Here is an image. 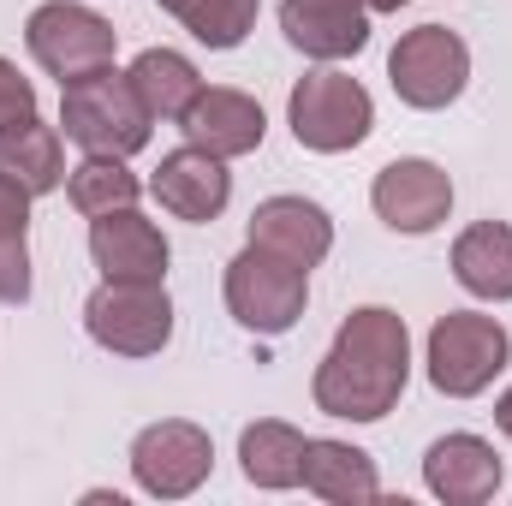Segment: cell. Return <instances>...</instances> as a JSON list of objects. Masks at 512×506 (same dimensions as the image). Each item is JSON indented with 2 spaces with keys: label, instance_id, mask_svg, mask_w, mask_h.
<instances>
[{
  "label": "cell",
  "instance_id": "10",
  "mask_svg": "<svg viewBox=\"0 0 512 506\" xmlns=\"http://www.w3.org/2000/svg\"><path fill=\"white\" fill-rule=\"evenodd\" d=\"M370 203H376V215H382L393 233H411L417 239V233H435L447 221L453 179H447V167H435L423 155H399V161H387L382 173H376Z\"/></svg>",
  "mask_w": 512,
  "mask_h": 506
},
{
  "label": "cell",
  "instance_id": "20",
  "mask_svg": "<svg viewBox=\"0 0 512 506\" xmlns=\"http://www.w3.org/2000/svg\"><path fill=\"white\" fill-rule=\"evenodd\" d=\"M126 78H131V90H137V102L149 108V120H173V126L203 96V78H197V66L179 48H143L126 66Z\"/></svg>",
  "mask_w": 512,
  "mask_h": 506
},
{
  "label": "cell",
  "instance_id": "18",
  "mask_svg": "<svg viewBox=\"0 0 512 506\" xmlns=\"http://www.w3.org/2000/svg\"><path fill=\"white\" fill-rule=\"evenodd\" d=\"M304 441H310L304 429H292L280 417H256L251 429L239 435V471H245V483L268 489V495L298 489L304 483Z\"/></svg>",
  "mask_w": 512,
  "mask_h": 506
},
{
  "label": "cell",
  "instance_id": "9",
  "mask_svg": "<svg viewBox=\"0 0 512 506\" xmlns=\"http://www.w3.org/2000/svg\"><path fill=\"white\" fill-rule=\"evenodd\" d=\"M215 471V441L203 423H185V417H161L149 423L137 441H131V477L143 495L155 501H185L209 483Z\"/></svg>",
  "mask_w": 512,
  "mask_h": 506
},
{
  "label": "cell",
  "instance_id": "3",
  "mask_svg": "<svg viewBox=\"0 0 512 506\" xmlns=\"http://www.w3.org/2000/svg\"><path fill=\"white\" fill-rule=\"evenodd\" d=\"M286 120H292V137L316 155H346L358 149L370 126H376V102L370 90L340 72V66H322V72H304L292 84V102H286Z\"/></svg>",
  "mask_w": 512,
  "mask_h": 506
},
{
  "label": "cell",
  "instance_id": "6",
  "mask_svg": "<svg viewBox=\"0 0 512 506\" xmlns=\"http://www.w3.org/2000/svg\"><path fill=\"white\" fill-rule=\"evenodd\" d=\"M84 328L114 358H155L173 340V298L161 280H102L84 304Z\"/></svg>",
  "mask_w": 512,
  "mask_h": 506
},
{
  "label": "cell",
  "instance_id": "8",
  "mask_svg": "<svg viewBox=\"0 0 512 506\" xmlns=\"http://www.w3.org/2000/svg\"><path fill=\"white\" fill-rule=\"evenodd\" d=\"M114 42H120V30H114L102 12L78 6V0H48V6H36L30 24H24L30 60H36L48 78H60V84L114 66Z\"/></svg>",
  "mask_w": 512,
  "mask_h": 506
},
{
  "label": "cell",
  "instance_id": "4",
  "mask_svg": "<svg viewBox=\"0 0 512 506\" xmlns=\"http://www.w3.org/2000/svg\"><path fill=\"white\" fill-rule=\"evenodd\" d=\"M507 358H512V334L483 310H447L429 328V352H423L435 393H447V399H477L483 387H495Z\"/></svg>",
  "mask_w": 512,
  "mask_h": 506
},
{
  "label": "cell",
  "instance_id": "16",
  "mask_svg": "<svg viewBox=\"0 0 512 506\" xmlns=\"http://www.w3.org/2000/svg\"><path fill=\"white\" fill-rule=\"evenodd\" d=\"M251 245L286 256L298 268H316L322 256L334 251V221L310 197H268V203H256V215H251Z\"/></svg>",
  "mask_w": 512,
  "mask_h": 506
},
{
  "label": "cell",
  "instance_id": "22",
  "mask_svg": "<svg viewBox=\"0 0 512 506\" xmlns=\"http://www.w3.org/2000/svg\"><path fill=\"white\" fill-rule=\"evenodd\" d=\"M137 173L126 167V155H84L78 167H66V197L78 215H108V209H131L137 203Z\"/></svg>",
  "mask_w": 512,
  "mask_h": 506
},
{
  "label": "cell",
  "instance_id": "24",
  "mask_svg": "<svg viewBox=\"0 0 512 506\" xmlns=\"http://www.w3.org/2000/svg\"><path fill=\"white\" fill-rule=\"evenodd\" d=\"M30 298V245L24 233H0V304Z\"/></svg>",
  "mask_w": 512,
  "mask_h": 506
},
{
  "label": "cell",
  "instance_id": "23",
  "mask_svg": "<svg viewBox=\"0 0 512 506\" xmlns=\"http://www.w3.org/2000/svg\"><path fill=\"white\" fill-rule=\"evenodd\" d=\"M161 12H173L203 48H239L256 30L262 0H155Z\"/></svg>",
  "mask_w": 512,
  "mask_h": 506
},
{
  "label": "cell",
  "instance_id": "11",
  "mask_svg": "<svg viewBox=\"0 0 512 506\" xmlns=\"http://www.w3.org/2000/svg\"><path fill=\"white\" fill-rule=\"evenodd\" d=\"M149 197H155L167 215L203 227V221H215V215L233 203V173H227L221 155L185 143V149L161 155V167H155V179H149Z\"/></svg>",
  "mask_w": 512,
  "mask_h": 506
},
{
  "label": "cell",
  "instance_id": "15",
  "mask_svg": "<svg viewBox=\"0 0 512 506\" xmlns=\"http://www.w3.org/2000/svg\"><path fill=\"white\" fill-rule=\"evenodd\" d=\"M179 131H185V143H197V149H209V155L233 161V155L262 149L268 120H262L256 96H245V90H203V96L185 108Z\"/></svg>",
  "mask_w": 512,
  "mask_h": 506
},
{
  "label": "cell",
  "instance_id": "14",
  "mask_svg": "<svg viewBox=\"0 0 512 506\" xmlns=\"http://www.w3.org/2000/svg\"><path fill=\"white\" fill-rule=\"evenodd\" d=\"M423 483L429 495L447 506H483L495 501L501 489V453L483 441V435H441L429 453H423Z\"/></svg>",
  "mask_w": 512,
  "mask_h": 506
},
{
  "label": "cell",
  "instance_id": "5",
  "mask_svg": "<svg viewBox=\"0 0 512 506\" xmlns=\"http://www.w3.org/2000/svg\"><path fill=\"white\" fill-rule=\"evenodd\" d=\"M310 304V268L286 262V256L262 251V245H245V251L227 262V310L239 328L251 334H292L298 316Z\"/></svg>",
  "mask_w": 512,
  "mask_h": 506
},
{
  "label": "cell",
  "instance_id": "19",
  "mask_svg": "<svg viewBox=\"0 0 512 506\" xmlns=\"http://www.w3.org/2000/svg\"><path fill=\"white\" fill-rule=\"evenodd\" d=\"M453 280L471 298L507 304L512 298V227L507 221H477L453 239Z\"/></svg>",
  "mask_w": 512,
  "mask_h": 506
},
{
  "label": "cell",
  "instance_id": "7",
  "mask_svg": "<svg viewBox=\"0 0 512 506\" xmlns=\"http://www.w3.org/2000/svg\"><path fill=\"white\" fill-rule=\"evenodd\" d=\"M465 78H471V48H465V36L447 30V24H417V30H405L399 48L387 54V84H393V96H399L405 108H423V114L459 102V96H465Z\"/></svg>",
  "mask_w": 512,
  "mask_h": 506
},
{
  "label": "cell",
  "instance_id": "25",
  "mask_svg": "<svg viewBox=\"0 0 512 506\" xmlns=\"http://www.w3.org/2000/svg\"><path fill=\"white\" fill-rule=\"evenodd\" d=\"M36 114V84L12 66V60H0V131L18 126V120H30Z\"/></svg>",
  "mask_w": 512,
  "mask_h": 506
},
{
  "label": "cell",
  "instance_id": "12",
  "mask_svg": "<svg viewBox=\"0 0 512 506\" xmlns=\"http://www.w3.org/2000/svg\"><path fill=\"white\" fill-rule=\"evenodd\" d=\"M280 30L298 54L334 66L364 54L370 42V6L364 0H280Z\"/></svg>",
  "mask_w": 512,
  "mask_h": 506
},
{
  "label": "cell",
  "instance_id": "1",
  "mask_svg": "<svg viewBox=\"0 0 512 506\" xmlns=\"http://www.w3.org/2000/svg\"><path fill=\"white\" fill-rule=\"evenodd\" d=\"M405 381H411V334H405V316L387 310V304H364V310H352L340 322L328 358L316 364L310 399L328 417L382 423L387 411L399 405Z\"/></svg>",
  "mask_w": 512,
  "mask_h": 506
},
{
  "label": "cell",
  "instance_id": "13",
  "mask_svg": "<svg viewBox=\"0 0 512 506\" xmlns=\"http://www.w3.org/2000/svg\"><path fill=\"white\" fill-rule=\"evenodd\" d=\"M90 256L102 268V280H167V239L149 215L131 209H108L90 221Z\"/></svg>",
  "mask_w": 512,
  "mask_h": 506
},
{
  "label": "cell",
  "instance_id": "21",
  "mask_svg": "<svg viewBox=\"0 0 512 506\" xmlns=\"http://www.w3.org/2000/svg\"><path fill=\"white\" fill-rule=\"evenodd\" d=\"M0 173L18 179L30 197L60 191V185H66V143H60V131L42 126L36 114L18 120V126H6L0 131Z\"/></svg>",
  "mask_w": 512,
  "mask_h": 506
},
{
  "label": "cell",
  "instance_id": "27",
  "mask_svg": "<svg viewBox=\"0 0 512 506\" xmlns=\"http://www.w3.org/2000/svg\"><path fill=\"white\" fill-rule=\"evenodd\" d=\"M495 423H501V435L512 441V387L501 393V399H495Z\"/></svg>",
  "mask_w": 512,
  "mask_h": 506
},
{
  "label": "cell",
  "instance_id": "2",
  "mask_svg": "<svg viewBox=\"0 0 512 506\" xmlns=\"http://www.w3.org/2000/svg\"><path fill=\"white\" fill-rule=\"evenodd\" d=\"M60 126L84 155H137L149 143V108L137 102L126 72L102 66L72 84H60Z\"/></svg>",
  "mask_w": 512,
  "mask_h": 506
},
{
  "label": "cell",
  "instance_id": "26",
  "mask_svg": "<svg viewBox=\"0 0 512 506\" xmlns=\"http://www.w3.org/2000/svg\"><path fill=\"white\" fill-rule=\"evenodd\" d=\"M24 227H30V191L0 173V233H24Z\"/></svg>",
  "mask_w": 512,
  "mask_h": 506
},
{
  "label": "cell",
  "instance_id": "17",
  "mask_svg": "<svg viewBox=\"0 0 512 506\" xmlns=\"http://www.w3.org/2000/svg\"><path fill=\"white\" fill-rule=\"evenodd\" d=\"M304 489L316 501L352 506V501H376L382 495V477H376V459L352 441H328V435H310L304 441Z\"/></svg>",
  "mask_w": 512,
  "mask_h": 506
},
{
  "label": "cell",
  "instance_id": "28",
  "mask_svg": "<svg viewBox=\"0 0 512 506\" xmlns=\"http://www.w3.org/2000/svg\"><path fill=\"white\" fill-rule=\"evenodd\" d=\"M364 6H370V12H399L405 0H364Z\"/></svg>",
  "mask_w": 512,
  "mask_h": 506
}]
</instances>
